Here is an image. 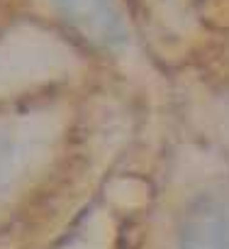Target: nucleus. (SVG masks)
Instances as JSON below:
<instances>
[{"mask_svg": "<svg viewBox=\"0 0 229 249\" xmlns=\"http://www.w3.org/2000/svg\"><path fill=\"white\" fill-rule=\"evenodd\" d=\"M173 249H229V183L205 181L183 200Z\"/></svg>", "mask_w": 229, "mask_h": 249, "instance_id": "nucleus-1", "label": "nucleus"}, {"mask_svg": "<svg viewBox=\"0 0 229 249\" xmlns=\"http://www.w3.org/2000/svg\"><path fill=\"white\" fill-rule=\"evenodd\" d=\"M59 18L95 49L114 52L127 44L130 30L114 0H51Z\"/></svg>", "mask_w": 229, "mask_h": 249, "instance_id": "nucleus-2", "label": "nucleus"}]
</instances>
